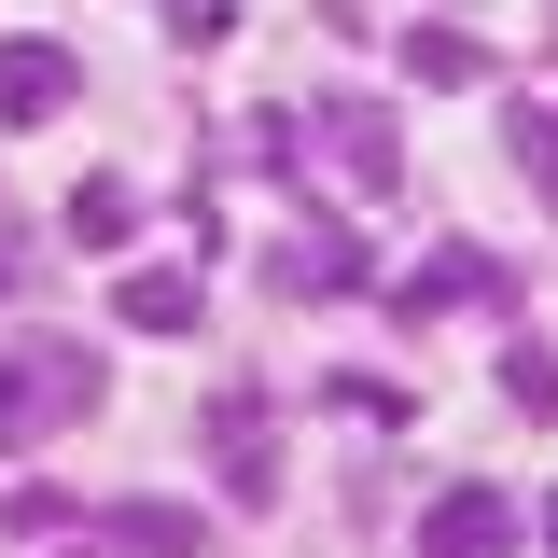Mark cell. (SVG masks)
I'll list each match as a JSON object with an SVG mask.
<instances>
[{
  "label": "cell",
  "mask_w": 558,
  "mask_h": 558,
  "mask_svg": "<svg viewBox=\"0 0 558 558\" xmlns=\"http://www.w3.org/2000/svg\"><path fill=\"white\" fill-rule=\"evenodd\" d=\"M0 293H14V252H0Z\"/></svg>",
  "instance_id": "14"
},
{
  "label": "cell",
  "mask_w": 558,
  "mask_h": 558,
  "mask_svg": "<svg viewBox=\"0 0 558 558\" xmlns=\"http://www.w3.org/2000/svg\"><path fill=\"white\" fill-rule=\"evenodd\" d=\"M322 140L349 154V182H363V196H391V182H405V126H391L377 98H322Z\"/></svg>",
  "instance_id": "7"
},
{
  "label": "cell",
  "mask_w": 558,
  "mask_h": 558,
  "mask_svg": "<svg viewBox=\"0 0 558 558\" xmlns=\"http://www.w3.org/2000/svg\"><path fill=\"white\" fill-rule=\"evenodd\" d=\"M391 57H405L418 84H488V43H475V28H447V14H433V28H405Z\"/></svg>",
  "instance_id": "9"
},
{
  "label": "cell",
  "mask_w": 558,
  "mask_h": 558,
  "mask_svg": "<svg viewBox=\"0 0 558 558\" xmlns=\"http://www.w3.org/2000/svg\"><path fill=\"white\" fill-rule=\"evenodd\" d=\"M112 307H126L140 336H196V307H209V293H196V279H182V266H140L126 293H112Z\"/></svg>",
  "instance_id": "8"
},
{
  "label": "cell",
  "mask_w": 558,
  "mask_h": 558,
  "mask_svg": "<svg viewBox=\"0 0 558 558\" xmlns=\"http://www.w3.org/2000/svg\"><path fill=\"white\" fill-rule=\"evenodd\" d=\"M545 545H558V502H545Z\"/></svg>",
  "instance_id": "15"
},
{
  "label": "cell",
  "mask_w": 558,
  "mask_h": 558,
  "mask_svg": "<svg viewBox=\"0 0 558 558\" xmlns=\"http://www.w3.org/2000/svg\"><path fill=\"white\" fill-rule=\"evenodd\" d=\"M502 405H517V418H558V349L545 336H502Z\"/></svg>",
  "instance_id": "13"
},
{
  "label": "cell",
  "mask_w": 558,
  "mask_h": 558,
  "mask_svg": "<svg viewBox=\"0 0 558 558\" xmlns=\"http://www.w3.org/2000/svg\"><path fill=\"white\" fill-rule=\"evenodd\" d=\"M209 475L238 517H279V433H266V391H209Z\"/></svg>",
  "instance_id": "2"
},
{
  "label": "cell",
  "mask_w": 558,
  "mask_h": 558,
  "mask_svg": "<svg viewBox=\"0 0 558 558\" xmlns=\"http://www.w3.org/2000/svg\"><path fill=\"white\" fill-rule=\"evenodd\" d=\"M98 531H112L126 558H196V517H182V502H112Z\"/></svg>",
  "instance_id": "12"
},
{
  "label": "cell",
  "mask_w": 558,
  "mask_h": 558,
  "mask_svg": "<svg viewBox=\"0 0 558 558\" xmlns=\"http://www.w3.org/2000/svg\"><path fill=\"white\" fill-rule=\"evenodd\" d=\"M70 84H84V57H70V43H43V28H14V43H0V126L70 112Z\"/></svg>",
  "instance_id": "6"
},
{
  "label": "cell",
  "mask_w": 558,
  "mask_h": 558,
  "mask_svg": "<svg viewBox=\"0 0 558 558\" xmlns=\"http://www.w3.org/2000/svg\"><path fill=\"white\" fill-rule=\"evenodd\" d=\"M377 293H391L405 322H433V307H488V322H502V307H517V279L488 266L475 238H447V252H433V266H418V279H377Z\"/></svg>",
  "instance_id": "4"
},
{
  "label": "cell",
  "mask_w": 558,
  "mask_h": 558,
  "mask_svg": "<svg viewBox=\"0 0 558 558\" xmlns=\"http://www.w3.org/2000/svg\"><path fill=\"white\" fill-rule=\"evenodd\" d=\"M405 558H517V502H502V488H433Z\"/></svg>",
  "instance_id": "3"
},
{
  "label": "cell",
  "mask_w": 558,
  "mask_h": 558,
  "mask_svg": "<svg viewBox=\"0 0 558 558\" xmlns=\"http://www.w3.org/2000/svg\"><path fill=\"white\" fill-rule=\"evenodd\" d=\"M70 238H84V252H126V238H140V182H112V168H98V182L70 196Z\"/></svg>",
  "instance_id": "11"
},
{
  "label": "cell",
  "mask_w": 558,
  "mask_h": 558,
  "mask_svg": "<svg viewBox=\"0 0 558 558\" xmlns=\"http://www.w3.org/2000/svg\"><path fill=\"white\" fill-rule=\"evenodd\" d=\"M502 154L531 168V196L558 209V98H502Z\"/></svg>",
  "instance_id": "10"
},
{
  "label": "cell",
  "mask_w": 558,
  "mask_h": 558,
  "mask_svg": "<svg viewBox=\"0 0 558 558\" xmlns=\"http://www.w3.org/2000/svg\"><path fill=\"white\" fill-rule=\"evenodd\" d=\"M98 391H112V363L84 336H0V461L43 447V433H70Z\"/></svg>",
  "instance_id": "1"
},
{
  "label": "cell",
  "mask_w": 558,
  "mask_h": 558,
  "mask_svg": "<svg viewBox=\"0 0 558 558\" xmlns=\"http://www.w3.org/2000/svg\"><path fill=\"white\" fill-rule=\"evenodd\" d=\"M266 266L293 279V293H377L363 238H349V223H322V209H293V223H279V238H266Z\"/></svg>",
  "instance_id": "5"
}]
</instances>
